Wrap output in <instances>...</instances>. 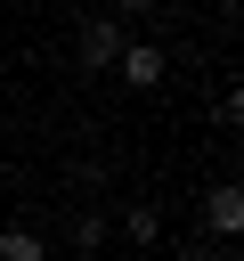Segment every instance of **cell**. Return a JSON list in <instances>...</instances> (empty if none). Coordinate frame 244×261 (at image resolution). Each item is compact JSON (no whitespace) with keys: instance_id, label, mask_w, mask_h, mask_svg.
I'll return each instance as SVG.
<instances>
[{"instance_id":"1","label":"cell","mask_w":244,"mask_h":261,"mask_svg":"<svg viewBox=\"0 0 244 261\" xmlns=\"http://www.w3.org/2000/svg\"><path fill=\"white\" fill-rule=\"evenodd\" d=\"M122 49H130V24H122V16H89V24H81V65H89V73H114Z\"/></svg>"},{"instance_id":"2","label":"cell","mask_w":244,"mask_h":261,"mask_svg":"<svg viewBox=\"0 0 244 261\" xmlns=\"http://www.w3.org/2000/svg\"><path fill=\"white\" fill-rule=\"evenodd\" d=\"M203 228H211V237H244V188H236V179L203 188Z\"/></svg>"},{"instance_id":"3","label":"cell","mask_w":244,"mask_h":261,"mask_svg":"<svg viewBox=\"0 0 244 261\" xmlns=\"http://www.w3.org/2000/svg\"><path fill=\"white\" fill-rule=\"evenodd\" d=\"M114 73H122V82H130V90H155V82H163V73H171V57H163V49H155V41H130V49H122V65H114Z\"/></svg>"},{"instance_id":"4","label":"cell","mask_w":244,"mask_h":261,"mask_svg":"<svg viewBox=\"0 0 244 261\" xmlns=\"http://www.w3.org/2000/svg\"><path fill=\"white\" fill-rule=\"evenodd\" d=\"M0 261H49L41 228H0Z\"/></svg>"},{"instance_id":"5","label":"cell","mask_w":244,"mask_h":261,"mask_svg":"<svg viewBox=\"0 0 244 261\" xmlns=\"http://www.w3.org/2000/svg\"><path fill=\"white\" fill-rule=\"evenodd\" d=\"M122 228H130V245H155V237H163V212H155V204H130Z\"/></svg>"},{"instance_id":"6","label":"cell","mask_w":244,"mask_h":261,"mask_svg":"<svg viewBox=\"0 0 244 261\" xmlns=\"http://www.w3.org/2000/svg\"><path fill=\"white\" fill-rule=\"evenodd\" d=\"M73 245H81V253H98V245H106V220H98V212H81V220H73Z\"/></svg>"},{"instance_id":"7","label":"cell","mask_w":244,"mask_h":261,"mask_svg":"<svg viewBox=\"0 0 244 261\" xmlns=\"http://www.w3.org/2000/svg\"><path fill=\"white\" fill-rule=\"evenodd\" d=\"M228 122H236V130H244V82H236V90H228Z\"/></svg>"},{"instance_id":"8","label":"cell","mask_w":244,"mask_h":261,"mask_svg":"<svg viewBox=\"0 0 244 261\" xmlns=\"http://www.w3.org/2000/svg\"><path fill=\"white\" fill-rule=\"evenodd\" d=\"M179 261H211V245H179Z\"/></svg>"},{"instance_id":"9","label":"cell","mask_w":244,"mask_h":261,"mask_svg":"<svg viewBox=\"0 0 244 261\" xmlns=\"http://www.w3.org/2000/svg\"><path fill=\"white\" fill-rule=\"evenodd\" d=\"M0 228H8V212H0Z\"/></svg>"}]
</instances>
